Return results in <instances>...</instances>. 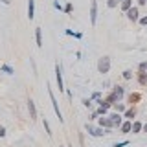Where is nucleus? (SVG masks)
Listing matches in <instances>:
<instances>
[{
	"instance_id": "obj_1",
	"label": "nucleus",
	"mask_w": 147,
	"mask_h": 147,
	"mask_svg": "<svg viewBox=\"0 0 147 147\" xmlns=\"http://www.w3.org/2000/svg\"><path fill=\"white\" fill-rule=\"evenodd\" d=\"M85 129H86V132H88L90 136H94V138H99V136L109 134V129H103V127H92L90 123H86Z\"/></svg>"
},
{
	"instance_id": "obj_2",
	"label": "nucleus",
	"mask_w": 147,
	"mask_h": 147,
	"mask_svg": "<svg viewBox=\"0 0 147 147\" xmlns=\"http://www.w3.org/2000/svg\"><path fill=\"white\" fill-rule=\"evenodd\" d=\"M48 96H50V99H52V107H53V110H55V116H57V119L59 121H64V118H63V114H61V109H59V103H57V99H55V96H53V90L48 86Z\"/></svg>"
},
{
	"instance_id": "obj_3",
	"label": "nucleus",
	"mask_w": 147,
	"mask_h": 147,
	"mask_svg": "<svg viewBox=\"0 0 147 147\" xmlns=\"http://www.w3.org/2000/svg\"><path fill=\"white\" fill-rule=\"evenodd\" d=\"M109 70H110V57H101L99 61H98V72L99 74H109Z\"/></svg>"
},
{
	"instance_id": "obj_4",
	"label": "nucleus",
	"mask_w": 147,
	"mask_h": 147,
	"mask_svg": "<svg viewBox=\"0 0 147 147\" xmlns=\"http://www.w3.org/2000/svg\"><path fill=\"white\" fill-rule=\"evenodd\" d=\"M55 79H57V86H59V90H64V83H63V66L61 64H55Z\"/></svg>"
},
{
	"instance_id": "obj_5",
	"label": "nucleus",
	"mask_w": 147,
	"mask_h": 147,
	"mask_svg": "<svg viewBox=\"0 0 147 147\" xmlns=\"http://www.w3.org/2000/svg\"><path fill=\"white\" fill-rule=\"evenodd\" d=\"M96 20H98V2L92 0L90 2V22H92V26L96 24Z\"/></svg>"
},
{
	"instance_id": "obj_6",
	"label": "nucleus",
	"mask_w": 147,
	"mask_h": 147,
	"mask_svg": "<svg viewBox=\"0 0 147 147\" xmlns=\"http://www.w3.org/2000/svg\"><path fill=\"white\" fill-rule=\"evenodd\" d=\"M109 119L112 121V127H119V125H121V121H123V116L119 112H114V114H110V116H109Z\"/></svg>"
},
{
	"instance_id": "obj_7",
	"label": "nucleus",
	"mask_w": 147,
	"mask_h": 147,
	"mask_svg": "<svg viewBox=\"0 0 147 147\" xmlns=\"http://www.w3.org/2000/svg\"><path fill=\"white\" fill-rule=\"evenodd\" d=\"M127 17H129V20H132V22H136L138 18H140V13H138V7L132 6L131 9L127 11Z\"/></svg>"
},
{
	"instance_id": "obj_8",
	"label": "nucleus",
	"mask_w": 147,
	"mask_h": 147,
	"mask_svg": "<svg viewBox=\"0 0 147 147\" xmlns=\"http://www.w3.org/2000/svg\"><path fill=\"white\" fill-rule=\"evenodd\" d=\"M28 18L30 20L35 18V0H28Z\"/></svg>"
},
{
	"instance_id": "obj_9",
	"label": "nucleus",
	"mask_w": 147,
	"mask_h": 147,
	"mask_svg": "<svg viewBox=\"0 0 147 147\" xmlns=\"http://www.w3.org/2000/svg\"><path fill=\"white\" fill-rule=\"evenodd\" d=\"M98 121H99V127H103V129H114V127H112V121L109 119V116H103V118H99Z\"/></svg>"
},
{
	"instance_id": "obj_10",
	"label": "nucleus",
	"mask_w": 147,
	"mask_h": 147,
	"mask_svg": "<svg viewBox=\"0 0 147 147\" xmlns=\"http://www.w3.org/2000/svg\"><path fill=\"white\" fill-rule=\"evenodd\" d=\"M131 129H132V121H131V119H127V121H121V125H119V131H121L123 134L131 132Z\"/></svg>"
},
{
	"instance_id": "obj_11",
	"label": "nucleus",
	"mask_w": 147,
	"mask_h": 147,
	"mask_svg": "<svg viewBox=\"0 0 147 147\" xmlns=\"http://www.w3.org/2000/svg\"><path fill=\"white\" fill-rule=\"evenodd\" d=\"M28 109H30V118L31 119H37V109H35V101L33 99L28 101Z\"/></svg>"
},
{
	"instance_id": "obj_12",
	"label": "nucleus",
	"mask_w": 147,
	"mask_h": 147,
	"mask_svg": "<svg viewBox=\"0 0 147 147\" xmlns=\"http://www.w3.org/2000/svg\"><path fill=\"white\" fill-rule=\"evenodd\" d=\"M134 116H136V109L134 107H129L125 112H123V118H125V119H131V121H132V118H134Z\"/></svg>"
},
{
	"instance_id": "obj_13",
	"label": "nucleus",
	"mask_w": 147,
	"mask_h": 147,
	"mask_svg": "<svg viewBox=\"0 0 147 147\" xmlns=\"http://www.w3.org/2000/svg\"><path fill=\"white\" fill-rule=\"evenodd\" d=\"M35 40H37V46H42V30L40 28H35Z\"/></svg>"
},
{
	"instance_id": "obj_14",
	"label": "nucleus",
	"mask_w": 147,
	"mask_h": 147,
	"mask_svg": "<svg viewBox=\"0 0 147 147\" xmlns=\"http://www.w3.org/2000/svg\"><path fill=\"white\" fill-rule=\"evenodd\" d=\"M142 99V96L138 94V92H132V94H129V105H134L138 101Z\"/></svg>"
},
{
	"instance_id": "obj_15",
	"label": "nucleus",
	"mask_w": 147,
	"mask_h": 147,
	"mask_svg": "<svg viewBox=\"0 0 147 147\" xmlns=\"http://www.w3.org/2000/svg\"><path fill=\"white\" fill-rule=\"evenodd\" d=\"M138 83H140L142 86L147 85V72H138Z\"/></svg>"
},
{
	"instance_id": "obj_16",
	"label": "nucleus",
	"mask_w": 147,
	"mask_h": 147,
	"mask_svg": "<svg viewBox=\"0 0 147 147\" xmlns=\"http://www.w3.org/2000/svg\"><path fill=\"white\" fill-rule=\"evenodd\" d=\"M112 107H114V110H116V112H119V114H121V112H125V110H127V105L119 103V101H118V103H114Z\"/></svg>"
},
{
	"instance_id": "obj_17",
	"label": "nucleus",
	"mask_w": 147,
	"mask_h": 147,
	"mask_svg": "<svg viewBox=\"0 0 147 147\" xmlns=\"http://www.w3.org/2000/svg\"><path fill=\"white\" fill-rule=\"evenodd\" d=\"M112 92H114V94L118 96L119 99H121V98H123V94H125V90H123V86H119V85H116V86H114V88H112Z\"/></svg>"
},
{
	"instance_id": "obj_18",
	"label": "nucleus",
	"mask_w": 147,
	"mask_h": 147,
	"mask_svg": "<svg viewBox=\"0 0 147 147\" xmlns=\"http://www.w3.org/2000/svg\"><path fill=\"white\" fill-rule=\"evenodd\" d=\"M0 70H2L4 74H7V76H13V74H15V70H13L9 64H2V66H0Z\"/></svg>"
},
{
	"instance_id": "obj_19",
	"label": "nucleus",
	"mask_w": 147,
	"mask_h": 147,
	"mask_svg": "<svg viewBox=\"0 0 147 147\" xmlns=\"http://www.w3.org/2000/svg\"><path fill=\"white\" fill-rule=\"evenodd\" d=\"M131 7H132V0H121V9H123L125 13H127Z\"/></svg>"
},
{
	"instance_id": "obj_20",
	"label": "nucleus",
	"mask_w": 147,
	"mask_h": 147,
	"mask_svg": "<svg viewBox=\"0 0 147 147\" xmlns=\"http://www.w3.org/2000/svg\"><path fill=\"white\" fill-rule=\"evenodd\" d=\"M107 101H109L110 105H114V103H118V101H119V98H118L116 94H114V92H110V94L107 96Z\"/></svg>"
},
{
	"instance_id": "obj_21",
	"label": "nucleus",
	"mask_w": 147,
	"mask_h": 147,
	"mask_svg": "<svg viewBox=\"0 0 147 147\" xmlns=\"http://www.w3.org/2000/svg\"><path fill=\"white\" fill-rule=\"evenodd\" d=\"M142 127H144V123H140V121H132V129H131V132H140V131H142Z\"/></svg>"
},
{
	"instance_id": "obj_22",
	"label": "nucleus",
	"mask_w": 147,
	"mask_h": 147,
	"mask_svg": "<svg viewBox=\"0 0 147 147\" xmlns=\"http://www.w3.org/2000/svg\"><path fill=\"white\" fill-rule=\"evenodd\" d=\"M64 33H66V35H72V37H76V39H83V33H79V31H72V30H66Z\"/></svg>"
},
{
	"instance_id": "obj_23",
	"label": "nucleus",
	"mask_w": 147,
	"mask_h": 147,
	"mask_svg": "<svg viewBox=\"0 0 147 147\" xmlns=\"http://www.w3.org/2000/svg\"><path fill=\"white\" fill-rule=\"evenodd\" d=\"M42 125H44V131L48 132V136H52V129H50V123H48L46 118H42Z\"/></svg>"
},
{
	"instance_id": "obj_24",
	"label": "nucleus",
	"mask_w": 147,
	"mask_h": 147,
	"mask_svg": "<svg viewBox=\"0 0 147 147\" xmlns=\"http://www.w3.org/2000/svg\"><path fill=\"white\" fill-rule=\"evenodd\" d=\"M118 4H119V2H118V0H107V6H109L110 9H112V7H116V6H118Z\"/></svg>"
},
{
	"instance_id": "obj_25",
	"label": "nucleus",
	"mask_w": 147,
	"mask_h": 147,
	"mask_svg": "<svg viewBox=\"0 0 147 147\" xmlns=\"http://www.w3.org/2000/svg\"><path fill=\"white\" fill-rule=\"evenodd\" d=\"M131 77H132V72L131 70H125V72H123V79H131Z\"/></svg>"
},
{
	"instance_id": "obj_26",
	"label": "nucleus",
	"mask_w": 147,
	"mask_h": 147,
	"mask_svg": "<svg viewBox=\"0 0 147 147\" xmlns=\"http://www.w3.org/2000/svg\"><path fill=\"white\" fill-rule=\"evenodd\" d=\"M138 70H140V72H147V63H140Z\"/></svg>"
},
{
	"instance_id": "obj_27",
	"label": "nucleus",
	"mask_w": 147,
	"mask_h": 147,
	"mask_svg": "<svg viewBox=\"0 0 147 147\" xmlns=\"http://www.w3.org/2000/svg\"><path fill=\"white\" fill-rule=\"evenodd\" d=\"M125 145H129V142L125 140V142H118V144H114L112 147H125Z\"/></svg>"
},
{
	"instance_id": "obj_28",
	"label": "nucleus",
	"mask_w": 147,
	"mask_h": 147,
	"mask_svg": "<svg viewBox=\"0 0 147 147\" xmlns=\"http://www.w3.org/2000/svg\"><path fill=\"white\" fill-rule=\"evenodd\" d=\"M63 11L64 13H72V4H66V6L63 7Z\"/></svg>"
},
{
	"instance_id": "obj_29",
	"label": "nucleus",
	"mask_w": 147,
	"mask_h": 147,
	"mask_svg": "<svg viewBox=\"0 0 147 147\" xmlns=\"http://www.w3.org/2000/svg\"><path fill=\"white\" fill-rule=\"evenodd\" d=\"M53 7H55V9H59V11H63V6H61V4L57 2V0H55V2H53Z\"/></svg>"
},
{
	"instance_id": "obj_30",
	"label": "nucleus",
	"mask_w": 147,
	"mask_h": 147,
	"mask_svg": "<svg viewBox=\"0 0 147 147\" xmlns=\"http://www.w3.org/2000/svg\"><path fill=\"white\" fill-rule=\"evenodd\" d=\"M101 98V92H94V94H92V98L90 99H99Z\"/></svg>"
},
{
	"instance_id": "obj_31",
	"label": "nucleus",
	"mask_w": 147,
	"mask_h": 147,
	"mask_svg": "<svg viewBox=\"0 0 147 147\" xmlns=\"http://www.w3.org/2000/svg\"><path fill=\"white\" fill-rule=\"evenodd\" d=\"M83 105H85V107H90V105H92V99H83Z\"/></svg>"
},
{
	"instance_id": "obj_32",
	"label": "nucleus",
	"mask_w": 147,
	"mask_h": 147,
	"mask_svg": "<svg viewBox=\"0 0 147 147\" xmlns=\"http://www.w3.org/2000/svg\"><path fill=\"white\" fill-rule=\"evenodd\" d=\"M138 20H140V24H142V26H147V17H144V18H138Z\"/></svg>"
},
{
	"instance_id": "obj_33",
	"label": "nucleus",
	"mask_w": 147,
	"mask_h": 147,
	"mask_svg": "<svg viewBox=\"0 0 147 147\" xmlns=\"http://www.w3.org/2000/svg\"><path fill=\"white\" fill-rule=\"evenodd\" d=\"M4 136H6V129L0 125V138H4Z\"/></svg>"
},
{
	"instance_id": "obj_34",
	"label": "nucleus",
	"mask_w": 147,
	"mask_h": 147,
	"mask_svg": "<svg viewBox=\"0 0 147 147\" xmlns=\"http://www.w3.org/2000/svg\"><path fill=\"white\" fill-rule=\"evenodd\" d=\"M138 4H140V6H145V4H147V0H138Z\"/></svg>"
},
{
	"instance_id": "obj_35",
	"label": "nucleus",
	"mask_w": 147,
	"mask_h": 147,
	"mask_svg": "<svg viewBox=\"0 0 147 147\" xmlns=\"http://www.w3.org/2000/svg\"><path fill=\"white\" fill-rule=\"evenodd\" d=\"M142 131H144V132H147V123H144V127H142Z\"/></svg>"
},
{
	"instance_id": "obj_36",
	"label": "nucleus",
	"mask_w": 147,
	"mask_h": 147,
	"mask_svg": "<svg viewBox=\"0 0 147 147\" xmlns=\"http://www.w3.org/2000/svg\"><path fill=\"white\" fill-rule=\"evenodd\" d=\"M2 4H6V6H7V4H9V0H2Z\"/></svg>"
},
{
	"instance_id": "obj_37",
	"label": "nucleus",
	"mask_w": 147,
	"mask_h": 147,
	"mask_svg": "<svg viewBox=\"0 0 147 147\" xmlns=\"http://www.w3.org/2000/svg\"><path fill=\"white\" fill-rule=\"evenodd\" d=\"M118 2H121V0H118Z\"/></svg>"
},
{
	"instance_id": "obj_38",
	"label": "nucleus",
	"mask_w": 147,
	"mask_h": 147,
	"mask_svg": "<svg viewBox=\"0 0 147 147\" xmlns=\"http://www.w3.org/2000/svg\"><path fill=\"white\" fill-rule=\"evenodd\" d=\"M145 63H147V61H145Z\"/></svg>"
}]
</instances>
